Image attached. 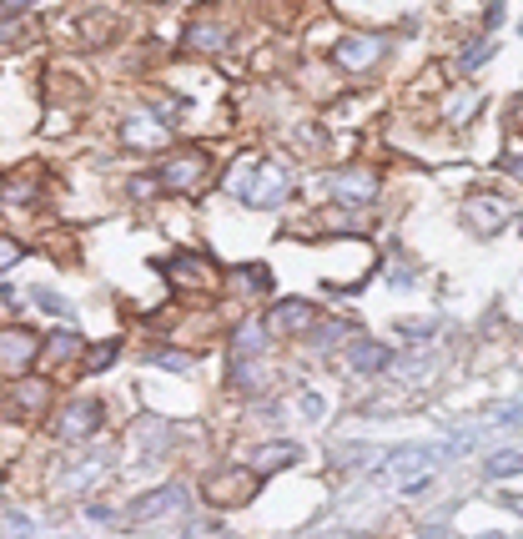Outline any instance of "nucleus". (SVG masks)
<instances>
[{"label":"nucleus","instance_id":"1","mask_svg":"<svg viewBox=\"0 0 523 539\" xmlns=\"http://www.w3.org/2000/svg\"><path fill=\"white\" fill-rule=\"evenodd\" d=\"M227 192L237 202H246V207L267 212V207H282V202L293 197V171L277 167V162L237 156V162H231V171H227Z\"/></svg>","mask_w":523,"mask_h":539},{"label":"nucleus","instance_id":"2","mask_svg":"<svg viewBox=\"0 0 523 539\" xmlns=\"http://www.w3.org/2000/svg\"><path fill=\"white\" fill-rule=\"evenodd\" d=\"M443 444H413V448H398V454H387V474L398 489H423L433 484V474L443 469Z\"/></svg>","mask_w":523,"mask_h":539},{"label":"nucleus","instance_id":"3","mask_svg":"<svg viewBox=\"0 0 523 539\" xmlns=\"http://www.w3.org/2000/svg\"><path fill=\"white\" fill-rule=\"evenodd\" d=\"M207 177H212V152L186 147V152L167 156V167L156 171V186H161V192H182V197H191V192H201Z\"/></svg>","mask_w":523,"mask_h":539},{"label":"nucleus","instance_id":"4","mask_svg":"<svg viewBox=\"0 0 523 539\" xmlns=\"http://www.w3.org/2000/svg\"><path fill=\"white\" fill-rule=\"evenodd\" d=\"M323 192H327V197H338V202H347V207H368V202L378 197V171H368V167L327 171Z\"/></svg>","mask_w":523,"mask_h":539},{"label":"nucleus","instance_id":"5","mask_svg":"<svg viewBox=\"0 0 523 539\" xmlns=\"http://www.w3.org/2000/svg\"><path fill=\"white\" fill-rule=\"evenodd\" d=\"M35 358H41V338L31 328H5L0 333V373L5 378H26Z\"/></svg>","mask_w":523,"mask_h":539},{"label":"nucleus","instance_id":"6","mask_svg":"<svg viewBox=\"0 0 523 539\" xmlns=\"http://www.w3.org/2000/svg\"><path fill=\"white\" fill-rule=\"evenodd\" d=\"M96 429H101V403L96 399H71L61 408V418H56V439H61V444H81V439H91Z\"/></svg>","mask_w":523,"mask_h":539},{"label":"nucleus","instance_id":"7","mask_svg":"<svg viewBox=\"0 0 523 539\" xmlns=\"http://www.w3.org/2000/svg\"><path fill=\"white\" fill-rule=\"evenodd\" d=\"M383 51H387L383 36H342L338 46H332V61H338L342 71H368V66H378Z\"/></svg>","mask_w":523,"mask_h":539},{"label":"nucleus","instance_id":"8","mask_svg":"<svg viewBox=\"0 0 523 539\" xmlns=\"http://www.w3.org/2000/svg\"><path fill=\"white\" fill-rule=\"evenodd\" d=\"M186 509V494L176 489V484H167V489H152V494H141V499H131V519L146 524V519H161V514H182Z\"/></svg>","mask_w":523,"mask_h":539},{"label":"nucleus","instance_id":"9","mask_svg":"<svg viewBox=\"0 0 523 539\" xmlns=\"http://www.w3.org/2000/svg\"><path fill=\"white\" fill-rule=\"evenodd\" d=\"M126 147H137V152H156L161 141H167V116H152V111H137L131 122L121 126Z\"/></svg>","mask_w":523,"mask_h":539},{"label":"nucleus","instance_id":"10","mask_svg":"<svg viewBox=\"0 0 523 539\" xmlns=\"http://www.w3.org/2000/svg\"><path fill=\"white\" fill-rule=\"evenodd\" d=\"M212 258H201V252H176L171 258V282L176 288H212Z\"/></svg>","mask_w":523,"mask_h":539},{"label":"nucleus","instance_id":"11","mask_svg":"<svg viewBox=\"0 0 523 539\" xmlns=\"http://www.w3.org/2000/svg\"><path fill=\"white\" fill-rule=\"evenodd\" d=\"M463 222L473 232H498L508 222V202H498V197H468L463 202Z\"/></svg>","mask_w":523,"mask_h":539},{"label":"nucleus","instance_id":"12","mask_svg":"<svg viewBox=\"0 0 523 539\" xmlns=\"http://www.w3.org/2000/svg\"><path fill=\"white\" fill-rule=\"evenodd\" d=\"M267 333H308L312 328V308L302 303V297H287V303H277L272 308V318H267Z\"/></svg>","mask_w":523,"mask_h":539},{"label":"nucleus","instance_id":"13","mask_svg":"<svg viewBox=\"0 0 523 539\" xmlns=\"http://www.w3.org/2000/svg\"><path fill=\"white\" fill-rule=\"evenodd\" d=\"M252 489H257V479H246V474H231V479H212V484H207V504H216V509L246 504V499H252Z\"/></svg>","mask_w":523,"mask_h":539},{"label":"nucleus","instance_id":"14","mask_svg":"<svg viewBox=\"0 0 523 539\" xmlns=\"http://www.w3.org/2000/svg\"><path fill=\"white\" fill-rule=\"evenodd\" d=\"M387 363H393V353L372 338H353V348H347V369L353 373H383Z\"/></svg>","mask_w":523,"mask_h":539},{"label":"nucleus","instance_id":"15","mask_svg":"<svg viewBox=\"0 0 523 539\" xmlns=\"http://www.w3.org/2000/svg\"><path fill=\"white\" fill-rule=\"evenodd\" d=\"M287 464H297V444H262L246 454L252 474H272V469H287Z\"/></svg>","mask_w":523,"mask_h":539},{"label":"nucleus","instance_id":"16","mask_svg":"<svg viewBox=\"0 0 523 539\" xmlns=\"http://www.w3.org/2000/svg\"><path fill=\"white\" fill-rule=\"evenodd\" d=\"M35 186H41V167H20L16 177H5V182H0V197L5 202H16V207H26V202L35 197Z\"/></svg>","mask_w":523,"mask_h":539},{"label":"nucleus","instance_id":"17","mask_svg":"<svg viewBox=\"0 0 523 539\" xmlns=\"http://www.w3.org/2000/svg\"><path fill=\"white\" fill-rule=\"evenodd\" d=\"M46 403H51L46 384H20L16 393H11V418H31V414H41Z\"/></svg>","mask_w":523,"mask_h":539},{"label":"nucleus","instance_id":"18","mask_svg":"<svg viewBox=\"0 0 523 539\" xmlns=\"http://www.w3.org/2000/svg\"><path fill=\"white\" fill-rule=\"evenodd\" d=\"M231 41V31L227 26H216V20H197L191 31H186V46L191 51H222Z\"/></svg>","mask_w":523,"mask_h":539},{"label":"nucleus","instance_id":"19","mask_svg":"<svg viewBox=\"0 0 523 539\" xmlns=\"http://www.w3.org/2000/svg\"><path fill=\"white\" fill-rule=\"evenodd\" d=\"M488 479H513L523 474V448H498V454H488Z\"/></svg>","mask_w":523,"mask_h":539},{"label":"nucleus","instance_id":"20","mask_svg":"<svg viewBox=\"0 0 523 539\" xmlns=\"http://www.w3.org/2000/svg\"><path fill=\"white\" fill-rule=\"evenodd\" d=\"M262 343H267V328H262V323H246L242 333H237V343H231V358H237V363H242V358H257Z\"/></svg>","mask_w":523,"mask_h":539},{"label":"nucleus","instance_id":"21","mask_svg":"<svg viewBox=\"0 0 523 539\" xmlns=\"http://www.w3.org/2000/svg\"><path fill=\"white\" fill-rule=\"evenodd\" d=\"M473 107H478V91H468V86H463V91H453V96H448V122H453V126H468V122H473Z\"/></svg>","mask_w":523,"mask_h":539},{"label":"nucleus","instance_id":"22","mask_svg":"<svg viewBox=\"0 0 523 539\" xmlns=\"http://www.w3.org/2000/svg\"><path fill=\"white\" fill-rule=\"evenodd\" d=\"M81 348H86V343H81L76 333H51V338H46V353L51 358H76Z\"/></svg>","mask_w":523,"mask_h":539},{"label":"nucleus","instance_id":"23","mask_svg":"<svg viewBox=\"0 0 523 539\" xmlns=\"http://www.w3.org/2000/svg\"><path fill=\"white\" fill-rule=\"evenodd\" d=\"M31 26H20V20H0V46L5 51H16V46H26V41H31Z\"/></svg>","mask_w":523,"mask_h":539},{"label":"nucleus","instance_id":"24","mask_svg":"<svg viewBox=\"0 0 523 539\" xmlns=\"http://www.w3.org/2000/svg\"><path fill=\"white\" fill-rule=\"evenodd\" d=\"M146 363H156V369H171V373H186V369H191V358H182V353H167V348H156V353H146Z\"/></svg>","mask_w":523,"mask_h":539},{"label":"nucleus","instance_id":"25","mask_svg":"<svg viewBox=\"0 0 523 539\" xmlns=\"http://www.w3.org/2000/svg\"><path fill=\"white\" fill-rule=\"evenodd\" d=\"M35 303L46 313H56V318H71V303H66L61 293H46V288H35Z\"/></svg>","mask_w":523,"mask_h":539},{"label":"nucleus","instance_id":"26","mask_svg":"<svg viewBox=\"0 0 523 539\" xmlns=\"http://www.w3.org/2000/svg\"><path fill=\"white\" fill-rule=\"evenodd\" d=\"M20 258H26V247H20L16 237H5V232H0V273H5V267H16Z\"/></svg>","mask_w":523,"mask_h":539},{"label":"nucleus","instance_id":"27","mask_svg":"<svg viewBox=\"0 0 523 539\" xmlns=\"http://www.w3.org/2000/svg\"><path fill=\"white\" fill-rule=\"evenodd\" d=\"M242 288H252V293H267V288H272L267 267H242Z\"/></svg>","mask_w":523,"mask_h":539},{"label":"nucleus","instance_id":"28","mask_svg":"<svg viewBox=\"0 0 523 539\" xmlns=\"http://www.w3.org/2000/svg\"><path fill=\"white\" fill-rule=\"evenodd\" d=\"M488 56H493V46H488V41H478V46L463 56V71H473V66H478V61H488Z\"/></svg>","mask_w":523,"mask_h":539},{"label":"nucleus","instance_id":"29","mask_svg":"<svg viewBox=\"0 0 523 539\" xmlns=\"http://www.w3.org/2000/svg\"><path fill=\"white\" fill-rule=\"evenodd\" d=\"M297 408H302V418H323V399H317V393H302Z\"/></svg>","mask_w":523,"mask_h":539},{"label":"nucleus","instance_id":"30","mask_svg":"<svg viewBox=\"0 0 523 539\" xmlns=\"http://www.w3.org/2000/svg\"><path fill=\"white\" fill-rule=\"evenodd\" d=\"M111 358H116V343H106V348H96V358H91V373L111 369Z\"/></svg>","mask_w":523,"mask_h":539},{"label":"nucleus","instance_id":"31","mask_svg":"<svg viewBox=\"0 0 523 539\" xmlns=\"http://www.w3.org/2000/svg\"><path fill=\"white\" fill-rule=\"evenodd\" d=\"M5 11H26V5H35V0H0Z\"/></svg>","mask_w":523,"mask_h":539},{"label":"nucleus","instance_id":"32","mask_svg":"<svg viewBox=\"0 0 523 539\" xmlns=\"http://www.w3.org/2000/svg\"><path fill=\"white\" fill-rule=\"evenodd\" d=\"M519 31H523V26H519Z\"/></svg>","mask_w":523,"mask_h":539}]
</instances>
